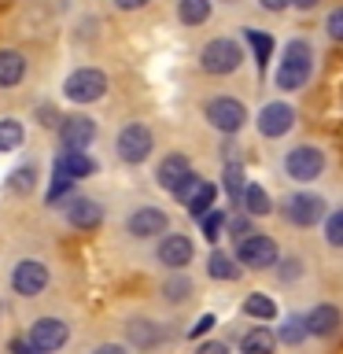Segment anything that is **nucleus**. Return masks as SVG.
<instances>
[{
	"mask_svg": "<svg viewBox=\"0 0 343 354\" xmlns=\"http://www.w3.org/2000/svg\"><path fill=\"white\" fill-rule=\"evenodd\" d=\"M55 170H63L71 181H82V177H93L96 174V159H89L85 151H66L55 159Z\"/></svg>",
	"mask_w": 343,
	"mask_h": 354,
	"instance_id": "obj_20",
	"label": "nucleus"
},
{
	"mask_svg": "<svg viewBox=\"0 0 343 354\" xmlns=\"http://www.w3.org/2000/svg\"><path fill=\"white\" fill-rule=\"evenodd\" d=\"M166 225H170V218H166V210H159V207H137V210L129 214V221H126L129 236H137V240L163 236Z\"/></svg>",
	"mask_w": 343,
	"mask_h": 354,
	"instance_id": "obj_15",
	"label": "nucleus"
},
{
	"mask_svg": "<svg viewBox=\"0 0 343 354\" xmlns=\"http://www.w3.org/2000/svg\"><path fill=\"white\" fill-rule=\"evenodd\" d=\"M214 325H218V321H214V314H203V317H199L192 328H188V336H192V339H196V336H207V332L214 328Z\"/></svg>",
	"mask_w": 343,
	"mask_h": 354,
	"instance_id": "obj_38",
	"label": "nucleus"
},
{
	"mask_svg": "<svg viewBox=\"0 0 343 354\" xmlns=\"http://www.w3.org/2000/svg\"><path fill=\"white\" fill-rule=\"evenodd\" d=\"M303 339H306V317L303 314H288L284 325L277 328V343H284V347H299Z\"/></svg>",
	"mask_w": 343,
	"mask_h": 354,
	"instance_id": "obj_25",
	"label": "nucleus"
},
{
	"mask_svg": "<svg viewBox=\"0 0 343 354\" xmlns=\"http://www.w3.org/2000/svg\"><path fill=\"white\" fill-rule=\"evenodd\" d=\"M66 218H71V225H77V229H96L100 221H104V207H100L96 199H74V203L66 207Z\"/></svg>",
	"mask_w": 343,
	"mask_h": 354,
	"instance_id": "obj_19",
	"label": "nucleus"
},
{
	"mask_svg": "<svg viewBox=\"0 0 343 354\" xmlns=\"http://www.w3.org/2000/svg\"><path fill=\"white\" fill-rule=\"evenodd\" d=\"M292 4H295V8H303V11H314L321 0H292Z\"/></svg>",
	"mask_w": 343,
	"mask_h": 354,
	"instance_id": "obj_43",
	"label": "nucleus"
},
{
	"mask_svg": "<svg viewBox=\"0 0 343 354\" xmlns=\"http://www.w3.org/2000/svg\"><path fill=\"white\" fill-rule=\"evenodd\" d=\"M243 314L254 317V321H273L277 317V303L270 295H262V292H251L248 299H243Z\"/></svg>",
	"mask_w": 343,
	"mask_h": 354,
	"instance_id": "obj_27",
	"label": "nucleus"
},
{
	"mask_svg": "<svg viewBox=\"0 0 343 354\" xmlns=\"http://www.w3.org/2000/svg\"><path fill=\"white\" fill-rule=\"evenodd\" d=\"M240 63H243V52L232 37H214L210 44H203V52H199V66H203L207 74H218V77L232 74Z\"/></svg>",
	"mask_w": 343,
	"mask_h": 354,
	"instance_id": "obj_4",
	"label": "nucleus"
},
{
	"mask_svg": "<svg viewBox=\"0 0 343 354\" xmlns=\"http://www.w3.org/2000/svg\"><path fill=\"white\" fill-rule=\"evenodd\" d=\"M232 259H237L243 270H273V266L281 262V251H277L273 236H266V232H248L243 240H237Z\"/></svg>",
	"mask_w": 343,
	"mask_h": 354,
	"instance_id": "obj_2",
	"label": "nucleus"
},
{
	"mask_svg": "<svg viewBox=\"0 0 343 354\" xmlns=\"http://www.w3.org/2000/svg\"><path fill=\"white\" fill-rule=\"evenodd\" d=\"M225 210H207V214L203 218H199V225H203V236H207V243H218L221 240V229H225Z\"/></svg>",
	"mask_w": 343,
	"mask_h": 354,
	"instance_id": "obj_32",
	"label": "nucleus"
},
{
	"mask_svg": "<svg viewBox=\"0 0 343 354\" xmlns=\"http://www.w3.org/2000/svg\"><path fill=\"white\" fill-rule=\"evenodd\" d=\"M22 137L26 133H22V126L15 118H0V151H15L22 144Z\"/></svg>",
	"mask_w": 343,
	"mask_h": 354,
	"instance_id": "obj_33",
	"label": "nucleus"
},
{
	"mask_svg": "<svg viewBox=\"0 0 343 354\" xmlns=\"http://www.w3.org/2000/svg\"><path fill=\"white\" fill-rule=\"evenodd\" d=\"M310 74H314V48H310L303 37L288 41L284 44V59H281V66H277V74H273L277 88L299 93V88L310 82Z\"/></svg>",
	"mask_w": 343,
	"mask_h": 354,
	"instance_id": "obj_1",
	"label": "nucleus"
},
{
	"mask_svg": "<svg viewBox=\"0 0 343 354\" xmlns=\"http://www.w3.org/2000/svg\"><path fill=\"white\" fill-rule=\"evenodd\" d=\"M259 4H262L266 11H284L288 4H292V0H259Z\"/></svg>",
	"mask_w": 343,
	"mask_h": 354,
	"instance_id": "obj_41",
	"label": "nucleus"
},
{
	"mask_svg": "<svg viewBox=\"0 0 343 354\" xmlns=\"http://www.w3.org/2000/svg\"><path fill=\"white\" fill-rule=\"evenodd\" d=\"M196 354H229V347L221 339H207V343H199Z\"/></svg>",
	"mask_w": 343,
	"mask_h": 354,
	"instance_id": "obj_40",
	"label": "nucleus"
},
{
	"mask_svg": "<svg viewBox=\"0 0 343 354\" xmlns=\"http://www.w3.org/2000/svg\"><path fill=\"white\" fill-rule=\"evenodd\" d=\"M0 310H4V303H0Z\"/></svg>",
	"mask_w": 343,
	"mask_h": 354,
	"instance_id": "obj_45",
	"label": "nucleus"
},
{
	"mask_svg": "<svg viewBox=\"0 0 343 354\" xmlns=\"http://www.w3.org/2000/svg\"><path fill=\"white\" fill-rule=\"evenodd\" d=\"M299 273H303V262H299V259H284V266H281V281H295Z\"/></svg>",
	"mask_w": 343,
	"mask_h": 354,
	"instance_id": "obj_39",
	"label": "nucleus"
},
{
	"mask_svg": "<svg viewBox=\"0 0 343 354\" xmlns=\"http://www.w3.org/2000/svg\"><path fill=\"white\" fill-rule=\"evenodd\" d=\"M33 181H37V166L26 162V166H19V170H11L8 192H11V196H22V192H30V188H33Z\"/></svg>",
	"mask_w": 343,
	"mask_h": 354,
	"instance_id": "obj_29",
	"label": "nucleus"
},
{
	"mask_svg": "<svg viewBox=\"0 0 343 354\" xmlns=\"http://www.w3.org/2000/svg\"><path fill=\"white\" fill-rule=\"evenodd\" d=\"M240 354H277V332H270L266 325H254L251 332H243Z\"/></svg>",
	"mask_w": 343,
	"mask_h": 354,
	"instance_id": "obj_21",
	"label": "nucleus"
},
{
	"mask_svg": "<svg viewBox=\"0 0 343 354\" xmlns=\"http://www.w3.org/2000/svg\"><path fill=\"white\" fill-rule=\"evenodd\" d=\"M96 140V122L85 118V115H66L63 126H59V148L66 151H85L89 144Z\"/></svg>",
	"mask_w": 343,
	"mask_h": 354,
	"instance_id": "obj_10",
	"label": "nucleus"
},
{
	"mask_svg": "<svg viewBox=\"0 0 343 354\" xmlns=\"http://www.w3.org/2000/svg\"><path fill=\"white\" fill-rule=\"evenodd\" d=\"M225 229H229V236H232V240H243L248 232H254V229H251V214H237V218H229V221H225Z\"/></svg>",
	"mask_w": 343,
	"mask_h": 354,
	"instance_id": "obj_35",
	"label": "nucleus"
},
{
	"mask_svg": "<svg viewBox=\"0 0 343 354\" xmlns=\"http://www.w3.org/2000/svg\"><path fill=\"white\" fill-rule=\"evenodd\" d=\"M71 177H66L63 170H55V177H52V188H48V203H59V196H66L71 192Z\"/></svg>",
	"mask_w": 343,
	"mask_h": 354,
	"instance_id": "obj_36",
	"label": "nucleus"
},
{
	"mask_svg": "<svg viewBox=\"0 0 343 354\" xmlns=\"http://www.w3.org/2000/svg\"><path fill=\"white\" fill-rule=\"evenodd\" d=\"M66 339H71V325H66L63 317H37V321L30 325V332H26L30 351H37V354L59 351Z\"/></svg>",
	"mask_w": 343,
	"mask_h": 354,
	"instance_id": "obj_9",
	"label": "nucleus"
},
{
	"mask_svg": "<svg viewBox=\"0 0 343 354\" xmlns=\"http://www.w3.org/2000/svg\"><path fill=\"white\" fill-rule=\"evenodd\" d=\"M240 207H243V214H251V218H266V214L273 210V203H270V192H266L262 185H248V188H243Z\"/></svg>",
	"mask_w": 343,
	"mask_h": 354,
	"instance_id": "obj_24",
	"label": "nucleus"
},
{
	"mask_svg": "<svg viewBox=\"0 0 343 354\" xmlns=\"http://www.w3.org/2000/svg\"><path fill=\"white\" fill-rule=\"evenodd\" d=\"M243 37H248V44L254 48V63H259V66L270 63V55H273V37H270V33H262V30H248Z\"/></svg>",
	"mask_w": 343,
	"mask_h": 354,
	"instance_id": "obj_31",
	"label": "nucleus"
},
{
	"mask_svg": "<svg viewBox=\"0 0 343 354\" xmlns=\"http://www.w3.org/2000/svg\"><path fill=\"white\" fill-rule=\"evenodd\" d=\"M115 4L122 8V11H137V8H144L148 0H115Z\"/></svg>",
	"mask_w": 343,
	"mask_h": 354,
	"instance_id": "obj_42",
	"label": "nucleus"
},
{
	"mask_svg": "<svg viewBox=\"0 0 343 354\" xmlns=\"http://www.w3.org/2000/svg\"><path fill=\"white\" fill-rule=\"evenodd\" d=\"M325 30H328V37H332V41H343V8H336V11L328 15Z\"/></svg>",
	"mask_w": 343,
	"mask_h": 354,
	"instance_id": "obj_37",
	"label": "nucleus"
},
{
	"mask_svg": "<svg viewBox=\"0 0 343 354\" xmlns=\"http://www.w3.org/2000/svg\"><path fill=\"white\" fill-rule=\"evenodd\" d=\"M177 19L185 26H203L210 19V0H177Z\"/></svg>",
	"mask_w": 343,
	"mask_h": 354,
	"instance_id": "obj_26",
	"label": "nucleus"
},
{
	"mask_svg": "<svg viewBox=\"0 0 343 354\" xmlns=\"http://www.w3.org/2000/svg\"><path fill=\"white\" fill-rule=\"evenodd\" d=\"M325 199H321L317 192H292L284 199V218L292 221L295 229H314L325 221Z\"/></svg>",
	"mask_w": 343,
	"mask_h": 354,
	"instance_id": "obj_5",
	"label": "nucleus"
},
{
	"mask_svg": "<svg viewBox=\"0 0 343 354\" xmlns=\"http://www.w3.org/2000/svg\"><path fill=\"white\" fill-rule=\"evenodd\" d=\"M192 177V162L185 159V155H166V159L159 162V170H155V181H159V188H166V192H181L185 181Z\"/></svg>",
	"mask_w": 343,
	"mask_h": 354,
	"instance_id": "obj_17",
	"label": "nucleus"
},
{
	"mask_svg": "<svg viewBox=\"0 0 343 354\" xmlns=\"http://www.w3.org/2000/svg\"><path fill=\"white\" fill-rule=\"evenodd\" d=\"M104 93H107V74L93 71V66H82V71H74L63 82V96L71 100V104H93V100H100Z\"/></svg>",
	"mask_w": 343,
	"mask_h": 354,
	"instance_id": "obj_6",
	"label": "nucleus"
},
{
	"mask_svg": "<svg viewBox=\"0 0 343 354\" xmlns=\"http://www.w3.org/2000/svg\"><path fill=\"white\" fill-rule=\"evenodd\" d=\"M96 354H126V351H122V347H115V343H104V347H100Z\"/></svg>",
	"mask_w": 343,
	"mask_h": 354,
	"instance_id": "obj_44",
	"label": "nucleus"
},
{
	"mask_svg": "<svg viewBox=\"0 0 343 354\" xmlns=\"http://www.w3.org/2000/svg\"><path fill=\"white\" fill-rule=\"evenodd\" d=\"M259 133L262 137H270V140H277V137H284L288 129L295 126V111L284 104V100H273V104H266L262 111H259Z\"/></svg>",
	"mask_w": 343,
	"mask_h": 354,
	"instance_id": "obj_14",
	"label": "nucleus"
},
{
	"mask_svg": "<svg viewBox=\"0 0 343 354\" xmlns=\"http://www.w3.org/2000/svg\"><path fill=\"white\" fill-rule=\"evenodd\" d=\"M151 148H155V137H151V129H148V126H140V122H129V126L118 133V140H115L118 159H122V162H129V166L144 162V159L151 155Z\"/></svg>",
	"mask_w": 343,
	"mask_h": 354,
	"instance_id": "obj_8",
	"label": "nucleus"
},
{
	"mask_svg": "<svg viewBox=\"0 0 343 354\" xmlns=\"http://www.w3.org/2000/svg\"><path fill=\"white\" fill-rule=\"evenodd\" d=\"M306 317V336H317V339H328V336H336V328L343 325V310L340 306H332V303H317Z\"/></svg>",
	"mask_w": 343,
	"mask_h": 354,
	"instance_id": "obj_16",
	"label": "nucleus"
},
{
	"mask_svg": "<svg viewBox=\"0 0 343 354\" xmlns=\"http://www.w3.org/2000/svg\"><path fill=\"white\" fill-rule=\"evenodd\" d=\"M214 196H218V188L210 185V181H203V177H196V174L188 177L185 188L177 192V199L185 203V210H188L192 218H203L207 210H214Z\"/></svg>",
	"mask_w": 343,
	"mask_h": 354,
	"instance_id": "obj_13",
	"label": "nucleus"
},
{
	"mask_svg": "<svg viewBox=\"0 0 343 354\" xmlns=\"http://www.w3.org/2000/svg\"><path fill=\"white\" fill-rule=\"evenodd\" d=\"M203 115H207V122H210L218 133L232 137V133H240L243 122H248V107H243L240 100H232V96H214V100L203 107Z\"/></svg>",
	"mask_w": 343,
	"mask_h": 354,
	"instance_id": "obj_7",
	"label": "nucleus"
},
{
	"mask_svg": "<svg viewBox=\"0 0 343 354\" xmlns=\"http://www.w3.org/2000/svg\"><path fill=\"white\" fill-rule=\"evenodd\" d=\"M221 185H225V192L229 199L240 207V196H243V188H248V181H243V166L240 162H225V170H221Z\"/></svg>",
	"mask_w": 343,
	"mask_h": 354,
	"instance_id": "obj_28",
	"label": "nucleus"
},
{
	"mask_svg": "<svg viewBox=\"0 0 343 354\" xmlns=\"http://www.w3.org/2000/svg\"><path fill=\"white\" fill-rule=\"evenodd\" d=\"M325 243L328 248H336V251H343V207H336V210H328L325 214Z\"/></svg>",
	"mask_w": 343,
	"mask_h": 354,
	"instance_id": "obj_30",
	"label": "nucleus"
},
{
	"mask_svg": "<svg viewBox=\"0 0 343 354\" xmlns=\"http://www.w3.org/2000/svg\"><path fill=\"white\" fill-rule=\"evenodd\" d=\"M22 74H26V59H22V52H15V48L0 52V88L19 85Z\"/></svg>",
	"mask_w": 343,
	"mask_h": 354,
	"instance_id": "obj_23",
	"label": "nucleus"
},
{
	"mask_svg": "<svg viewBox=\"0 0 343 354\" xmlns=\"http://www.w3.org/2000/svg\"><path fill=\"white\" fill-rule=\"evenodd\" d=\"M321 170H325V151L314 148V144H295V148L284 155V174L299 185L317 181Z\"/></svg>",
	"mask_w": 343,
	"mask_h": 354,
	"instance_id": "obj_3",
	"label": "nucleus"
},
{
	"mask_svg": "<svg viewBox=\"0 0 343 354\" xmlns=\"http://www.w3.org/2000/svg\"><path fill=\"white\" fill-rule=\"evenodd\" d=\"M207 273L214 277V281H240V273H243V266L232 259L229 251H210V259H207Z\"/></svg>",
	"mask_w": 343,
	"mask_h": 354,
	"instance_id": "obj_22",
	"label": "nucleus"
},
{
	"mask_svg": "<svg viewBox=\"0 0 343 354\" xmlns=\"http://www.w3.org/2000/svg\"><path fill=\"white\" fill-rule=\"evenodd\" d=\"M192 254H196V248H192V240L185 236V232H166V236L159 240V251H155V259H159L170 273H181L188 262H192Z\"/></svg>",
	"mask_w": 343,
	"mask_h": 354,
	"instance_id": "obj_11",
	"label": "nucleus"
},
{
	"mask_svg": "<svg viewBox=\"0 0 343 354\" xmlns=\"http://www.w3.org/2000/svg\"><path fill=\"white\" fill-rule=\"evenodd\" d=\"M126 336L133 347H140V351H151V347H159V343L166 339V332L159 321H148V317H133L129 325H126Z\"/></svg>",
	"mask_w": 343,
	"mask_h": 354,
	"instance_id": "obj_18",
	"label": "nucleus"
},
{
	"mask_svg": "<svg viewBox=\"0 0 343 354\" xmlns=\"http://www.w3.org/2000/svg\"><path fill=\"white\" fill-rule=\"evenodd\" d=\"M11 288H15L19 295H26V299L41 295L44 288H48V266L37 262V259H22L15 266V273H11Z\"/></svg>",
	"mask_w": 343,
	"mask_h": 354,
	"instance_id": "obj_12",
	"label": "nucleus"
},
{
	"mask_svg": "<svg viewBox=\"0 0 343 354\" xmlns=\"http://www.w3.org/2000/svg\"><path fill=\"white\" fill-rule=\"evenodd\" d=\"M163 295L170 299V303H185V299L192 295V281H188L185 273H174L170 281L163 284Z\"/></svg>",
	"mask_w": 343,
	"mask_h": 354,
	"instance_id": "obj_34",
	"label": "nucleus"
}]
</instances>
